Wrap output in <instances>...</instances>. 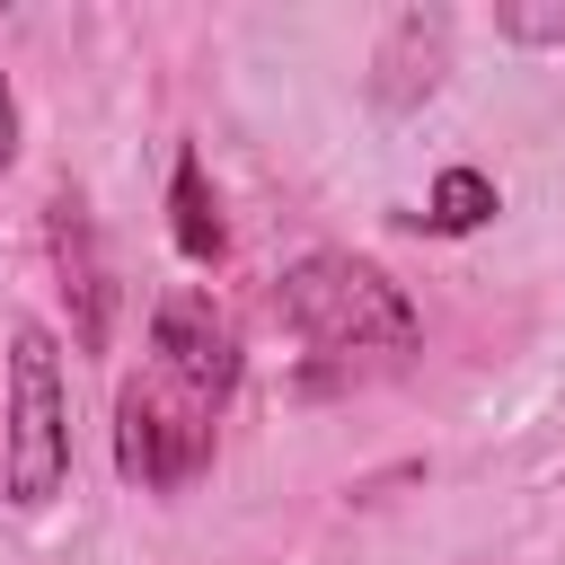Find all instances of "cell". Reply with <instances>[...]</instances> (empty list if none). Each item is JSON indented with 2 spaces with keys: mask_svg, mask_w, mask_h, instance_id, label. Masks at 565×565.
<instances>
[{
  "mask_svg": "<svg viewBox=\"0 0 565 565\" xmlns=\"http://www.w3.org/2000/svg\"><path fill=\"white\" fill-rule=\"evenodd\" d=\"M238 380H247V344L212 309V291H194V282L159 291L150 353L115 388V477L132 494H185L221 450V415H230Z\"/></svg>",
  "mask_w": 565,
  "mask_h": 565,
  "instance_id": "obj_1",
  "label": "cell"
},
{
  "mask_svg": "<svg viewBox=\"0 0 565 565\" xmlns=\"http://www.w3.org/2000/svg\"><path fill=\"white\" fill-rule=\"evenodd\" d=\"M274 318L327 353V362H406L424 344V309L415 291L380 265V256H353V247H309L274 274Z\"/></svg>",
  "mask_w": 565,
  "mask_h": 565,
  "instance_id": "obj_2",
  "label": "cell"
},
{
  "mask_svg": "<svg viewBox=\"0 0 565 565\" xmlns=\"http://www.w3.org/2000/svg\"><path fill=\"white\" fill-rule=\"evenodd\" d=\"M71 486V371L44 318H9L0 353V503L44 512Z\"/></svg>",
  "mask_w": 565,
  "mask_h": 565,
  "instance_id": "obj_3",
  "label": "cell"
},
{
  "mask_svg": "<svg viewBox=\"0 0 565 565\" xmlns=\"http://www.w3.org/2000/svg\"><path fill=\"white\" fill-rule=\"evenodd\" d=\"M44 265H53V291H62V309H71V344H79V353H106V344H115L124 282H115V256H106V238H97V212H88V194H79L71 177L44 194Z\"/></svg>",
  "mask_w": 565,
  "mask_h": 565,
  "instance_id": "obj_4",
  "label": "cell"
},
{
  "mask_svg": "<svg viewBox=\"0 0 565 565\" xmlns=\"http://www.w3.org/2000/svg\"><path fill=\"white\" fill-rule=\"evenodd\" d=\"M450 44H459V18L450 9H397L371 44V106L380 115H415L441 71H450Z\"/></svg>",
  "mask_w": 565,
  "mask_h": 565,
  "instance_id": "obj_5",
  "label": "cell"
},
{
  "mask_svg": "<svg viewBox=\"0 0 565 565\" xmlns=\"http://www.w3.org/2000/svg\"><path fill=\"white\" fill-rule=\"evenodd\" d=\"M168 238L185 265H221L230 256V221H221V194H212V168L194 141H177L168 159Z\"/></svg>",
  "mask_w": 565,
  "mask_h": 565,
  "instance_id": "obj_6",
  "label": "cell"
},
{
  "mask_svg": "<svg viewBox=\"0 0 565 565\" xmlns=\"http://www.w3.org/2000/svg\"><path fill=\"white\" fill-rule=\"evenodd\" d=\"M494 212H503V185H494L486 168L450 159V168L433 177V194H424V212H415V221H424L433 238H477V230H486Z\"/></svg>",
  "mask_w": 565,
  "mask_h": 565,
  "instance_id": "obj_7",
  "label": "cell"
},
{
  "mask_svg": "<svg viewBox=\"0 0 565 565\" xmlns=\"http://www.w3.org/2000/svg\"><path fill=\"white\" fill-rule=\"evenodd\" d=\"M494 44H512V53H565V0H503L494 9Z\"/></svg>",
  "mask_w": 565,
  "mask_h": 565,
  "instance_id": "obj_8",
  "label": "cell"
},
{
  "mask_svg": "<svg viewBox=\"0 0 565 565\" xmlns=\"http://www.w3.org/2000/svg\"><path fill=\"white\" fill-rule=\"evenodd\" d=\"M9 168H18V88L0 71V185H9Z\"/></svg>",
  "mask_w": 565,
  "mask_h": 565,
  "instance_id": "obj_9",
  "label": "cell"
}]
</instances>
